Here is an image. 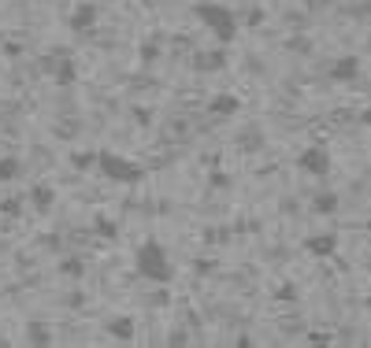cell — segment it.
I'll return each instance as SVG.
<instances>
[{
  "mask_svg": "<svg viewBox=\"0 0 371 348\" xmlns=\"http://www.w3.org/2000/svg\"><path fill=\"white\" fill-rule=\"evenodd\" d=\"M96 230H101L104 237H116V223H108V219H101V223H96Z\"/></svg>",
  "mask_w": 371,
  "mask_h": 348,
  "instance_id": "e0dca14e",
  "label": "cell"
},
{
  "mask_svg": "<svg viewBox=\"0 0 371 348\" xmlns=\"http://www.w3.org/2000/svg\"><path fill=\"white\" fill-rule=\"evenodd\" d=\"M360 123H364V126L371 130V108H364V111H360Z\"/></svg>",
  "mask_w": 371,
  "mask_h": 348,
  "instance_id": "ffe728a7",
  "label": "cell"
},
{
  "mask_svg": "<svg viewBox=\"0 0 371 348\" xmlns=\"http://www.w3.org/2000/svg\"><path fill=\"white\" fill-rule=\"evenodd\" d=\"M208 111H212V115H238L241 101H238V96H231V93H223V96H216V101L208 104Z\"/></svg>",
  "mask_w": 371,
  "mask_h": 348,
  "instance_id": "8fae6325",
  "label": "cell"
},
{
  "mask_svg": "<svg viewBox=\"0 0 371 348\" xmlns=\"http://www.w3.org/2000/svg\"><path fill=\"white\" fill-rule=\"evenodd\" d=\"M26 201H30V204H34V208L45 215V211H52V204H56V189H52V186H34V189H30V196H26Z\"/></svg>",
  "mask_w": 371,
  "mask_h": 348,
  "instance_id": "9c48e42d",
  "label": "cell"
},
{
  "mask_svg": "<svg viewBox=\"0 0 371 348\" xmlns=\"http://www.w3.org/2000/svg\"><path fill=\"white\" fill-rule=\"evenodd\" d=\"M338 234L331 230V234H312V237H304V252L309 256H316V259H331L334 252H338Z\"/></svg>",
  "mask_w": 371,
  "mask_h": 348,
  "instance_id": "5b68a950",
  "label": "cell"
},
{
  "mask_svg": "<svg viewBox=\"0 0 371 348\" xmlns=\"http://www.w3.org/2000/svg\"><path fill=\"white\" fill-rule=\"evenodd\" d=\"M312 211H316V215H334V211H338V193H334V189L316 193V196H312Z\"/></svg>",
  "mask_w": 371,
  "mask_h": 348,
  "instance_id": "30bf717a",
  "label": "cell"
},
{
  "mask_svg": "<svg viewBox=\"0 0 371 348\" xmlns=\"http://www.w3.org/2000/svg\"><path fill=\"white\" fill-rule=\"evenodd\" d=\"M19 174H23V163L19 159H11V156L0 159V186H4V181H15Z\"/></svg>",
  "mask_w": 371,
  "mask_h": 348,
  "instance_id": "7c38bea8",
  "label": "cell"
},
{
  "mask_svg": "<svg viewBox=\"0 0 371 348\" xmlns=\"http://www.w3.org/2000/svg\"><path fill=\"white\" fill-rule=\"evenodd\" d=\"M96 171H101L108 181H119V186H138L145 178V167L134 159H126L119 152H111V148H101L96 152Z\"/></svg>",
  "mask_w": 371,
  "mask_h": 348,
  "instance_id": "3957f363",
  "label": "cell"
},
{
  "mask_svg": "<svg viewBox=\"0 0 371 348\" xmlns=\"http://www.w3.org/2000/svg\"><path fill=\"white\" fill-rule=\"evenodd\" d=\"M134 271H138V278L156 281V286H171L175 281V263L167 256V248L153 237L134 248Z\"/></svg>",
  "mask_w": 371,
  "mask_h": 348,
  "instance_id": "6da1fadb",
  "label": "cell"
},
{
  "mask_svg": "<svg viewBox=\"0 0 371 348\" xmlns=\"http://www.w3.org/2000/svg\"><path fill=\"white\" fill-rule=\"evenodd\" d=\"M63 274H82V263L71 259V263H63Z\"/></svg>",
  "mask_w": 371,
  "mask_h": 348,
  "instance_id": "d6986e66",
  "label": "cell"
},
{
  "mask_svg": "<svg viewBox=\"0 0 371 348\" xmlns=\"http://www.w3.org/2000/svg\"><path fill=\"white\" fill-rule=\"evenodd\" d=\"M104 330L116 341H134V319L131 315H111V319L104 322Z\"/></svg>",
  "mask_w": 371,
  "mask_h": 348,
  "instance_id": "ba28073f",
  "label": "cell"
},
{
  "mask_svg": "<svg viewBox=\"0 0 371 348\" xmlns=\"http://www.w3.org/2000/svg\"><path fill=\"white\" fill-rule=\"evenodd\" d=\"M297 167H301L304 174H312V178H327V174L334 171V163H331V152H327L323 145H309V148L297 156Z\"/></svg>",
  "mask_w": 371,
  "mask_h": 348,
  "instance_id": "277c9868",
  "label": "cell"
},
{
  "mask_svg": "<svg viewBox=\"0 0 371 348\" xmlns=\"http://www.w3.org/2000/svg\"><path fill=\"white\" fill-rule=\"evenodd\" d=\"M227 63V56L223 52H204V56H197V67H223Z\"/></svg>",
  "mask_w": 371,
  "mask_h": 348,
  "instance_id": "5bb4252c",
  "label": "cell"
},
{
  "mask_svg": "<svg viewBox=\"0 0 371 348\" xmlns=\"http://www.w3.org/2000/svg\"><path fill=\"white\" fill-rule=\"evenodd\" d=\"M193 15H197V23L208 26V34L216 38V45H234L238 38V15L227 8V4H216V0H201V4H193Z\"/></svg>",
  "mask_w": 371,
  "mask_h": 348,
  "instance_id": "7a4b0ae2",
  "label": "cell"
},
{
  "mask_svg": "<svg viewBox=\"0 0 371 348\" xmlns=\"http://www.w3.org/2000/svg\"><path fill=\"white\" fill-rule=\"evenodd\" d=\"M74 167H78V171L96 167V152H93V156H89V152H78V156H74Z\"/></svg>",
  "mask_w": 371,
  "mask_h": 348,
  "instance_id": "9a60e30c",
  "label": "cell"
},
{
  "mask_svg": "<svg viewBox=\"0 0 371 348\" xmlns=\"http://www.w3.org/2000/svg\"><path fill=\"white\" fill-rule=\"evenodd\" d=\"M67 26H71V30H78V34H82V30H93V26H96V4H93V0H82V4H78V8L71 11Z\"/></svg>",
  "mask_w": 371,
  "mask_h": 348,
  "instance_id": "52a82bcc",
  "label": "cell"
},
{
  "mask_svg": "<svg viewBox=\"0 0 371 348\" xmlns=\"http://www.w3.org/2000/svg\"><path fill=\"white\" fill-rule=\"evenodd\" d=\"M360 56H338L334 63H331V78L334 82H357L360 78Z\"/></svg>",
  "mask_w": 371,
  "mask_h": 348,
  "instance_id": "8992f818",
  "label": "cell"
},
{
  "mask_svg": "<svg viewBox=\"0 0 371 348\" xmlns=\"http://www.w3.org/2000/svg\"><path fill=\"white\" fill-rule=\"evenodd\" d=\"M30 341H34V344H48L52 337H48V330H45V326H30Z\"/></svg>",
  "mask_w": 371,
  "mask_h": 348,
  "instance_id": "2e32d148",
  "label": "cell"
},
{
  "mask_svg": "<svg viewBox=\"0 0 371 348\" xmlns=\"http://www.w3.org/2000/svg\"><path fill=\"white\" fill-rule=\"evenodd\" d=\"M309 344H331V337L319 334V330H312V334H309Z\"/></svg>",
  "mask_w": 371,
  "mask_h": 348,
  "instance_id": "ac0fdd59",
  "label": "cell"
},
{
  "mask_svg": "<svg viewBox=\"0 0 371 348\" xmlns=\"http://www.w3.org/2000/svg\"><path fill=\"white\" fill-rule=\"evenodd\" d=\"M74 78H78V74H74V63H71V60L60 63V71H56V82H60V86H71Z\"/></svg>",
  "mask_w": 371,
  "mask_h": 348,
  "instance_id": "4fadbf2b",
  "label": "cell"
}]
</instances>
